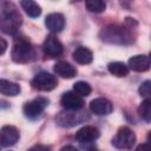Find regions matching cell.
I'll use <instances>...</instances> for the list:
<instances>
[{"instance_id": "obj_18", "label": "cell", "mask_w": 151, "mask_h": 151, "mask_svg": "<svg viewBox=\"0 0 151 151\" xmlns=\"http://www.w3.org/2000/svg\"><path fill=\"white\" fill-rule=\"evenodd\" d=\"M22 9L26 12V14L31 18H38L40 14H41V8L40 6L35 2V1H32V0H24L20 2Z\"/></svg>"}, {"instance_id": "obj_9", "label": "cell", "mask_w": 151, "mask_h": 151, "mask_svg": "<svg viewBox=\"0 0 151 151\" xmlns=\"http://www.w3.org/2000/svg\"><path fill=\"white\" fill-rule=\"evenodd\" d=\"M19 139V131L15 126L5 125L0 129V144L2 146H12Z\"/></svg>"}, {"instance_id": "obj_24", "label": "cell", "mask_w": 151, "mask_h": 151, "mask_svg": "<svg viewBox=\"0 0 151 151\" xmlns=\"http://www.w3.org/2000/svg\"><path fill=\"white\" fill-rule=\"evenodd\" d=\"M28 151H50V147L46 145H41V144H37L34 146H32Z\"/></svg>"}, {"instance_id": "obj_23", "label": "cell", "mask_w": 151, "mask_h": 151, "mask_svg": "<svg viewBox=\"0 0 151 151\" xmlns=\"http://www.w3.org/2000/svg\"><path fill=\"white\" fill-rule=\"evenodd\" d=\"M150 80H145L144 83H142V85L139 86V93L142 97H149L150 94Z\"/></svg>"}, {"instance_id": "obj_3", "label": "cell", "mask_w": 151, "mask_h": 151, "mask_svg": "<svg viewBox=\"0 0 151 151\" xmlns=\"http://www.w3.org/2000/svg\"><path fill=\"white\" fill-rule=\"evenodd\" d=\"M99 37L103 41L110 42V44H129L131 41V35L129 31L124 27L116 26V25H110L103 28L99 33Z\"/></svg>"}, {"instance_id": "obj_20", "label": "cell", "mask_w": 151, "mask_h": 151, "mask_svg": "<svg viewBox=\"0 0 151 151\" xmlns=\"http://www.w3.org/2000/svg\"><path fill=\"white\" fill-rule=\"evenodd\" d=\"M85 6L92 13H101L106 8V4L101 0H87L85 1Z\"/></svg>"}, {"instance_id": "obj_21", "label": "cell", "mask_w": 151, "mask_h": 151, "mask_svg": "<svg viewBox=\"0 0 151 151\" xmlns=\"http://www.w3.org/2000/svg\"><path fill=\"white\" fill-rule=\"evenodd\" d=\"M73 91H74V93H77L80 97H86L91 93L92 88H91L90 84L86 81H77L73 85Z\"/></svg>"}, {"instance_id": "obj_17", "label": "cell", "mask_w": 151, "mask_h": 151, "mask_svg": "<svg viewBox=\"0 0 151 151\" xmlns=\"http://www.w3.org/2000/svg\"><path fill=\"white\" fill-rule=\"evenodd\" d=\"M21 88L17 83L9 81L7 79H0V94L7 97H14L20 93Z\"/></svg>"}, {"instance_id": "obj_8", "label": "cell", "mask_w": 151, "mask_h": 151, "mask_svg": "<svg viewBox=\"0 0 151 151\" xmlns=\"http://www.w3.org/2000/svg\"><path fill=\"white\" fill-rule=\"evenodd\" d=\"M60 103L63 105V107H65L68 111H78L83 107L84 101L81 99L80 96H78L77 93L72 92V91H67L61 96Z\"/></svg>"}, {"instance_id": "obj_16", "label": "cell", "mask_w": 151, "mask_h": 151, "mask_svg": "<svg viewBox=\"0 0 151 151\" xmlns=\"http://www.w3.org/2000/svg\"><path fill=\"white\" fill-rule=\"evenodd\" d=\"M72 57H73V59L76 60V63L81 64V65H87V64H90V63L92 61V59H93L92 52H91L88 48L83 47V46L76 48V50L73 51V53H72Z\"/></svg>"}, {"instance_id": "obj_2", "label": "cell", "mask_w": 151, "mask_h": 151, "mask_svg": "<svg viewBox=\"0 0 151 151\" xmlns=\"http://www.w3.org/2000/svg\"><path fill=\"white\" fill-rule=\"evenodd\" d=\"M12 59L19 64L31 63L35 59V51L31 42L25 38L17 39L12 48Z\"/></svg>"}, {"instance_id": "obj_5", "label": "cell", "mask_w": 151, "mask_h": 151, "mask_svg": "<svg viewBox=\"0 0 151 151\" xmlns=\"http://www.w3.org/2000/svg\"><path fill=\"white\" fill-rule=\"evenodd\" d=\"M136 142V134L126 126L120 127L112 139V145L117 149H131Z\"/></svg>"}, {"instance_id": "obj_27", "label": "cell", "mask_w": 151, "mask_h": 151, "mask_svg": "<svg viewBox=\"0 0 151 151\" xmlns=\"http://www.w3.org/2000/svg\"><path fill=\"white\" fill-rule=\"evenodd\" d=\"M60 151H78V150H77L74 146H72V145H66V146L61 147Z\"/></svg>"}, {"instance_id": "obj_14", "label": "cell", "mask_w": 151, "mask_h": 151, "mask_svg": "<svg viewBox=\"0 0 151 151\" xmlns=\"http://www.w3.org/2000/svg\"><path fill=\"white\" fill-rule=\"evenodd\" d=\"M55 120L59 125L65 126V127H70V126L79 124L83 120V118L80 117V113L68 111V112H60L58 114V117L55 118Z\"/></svg>"}, {"instance_id": "obj_19", "label": "cell", "mask_w": 151, "mask_h": 151, "mask_svg": "<svg viewBox=\"0 0 151 151\" xmlns=\"http://www.w3.org/2000/svg\"><path fill=\"white\" fill-rule=\"evenodd\" d=\"M107 70L111 74L116 77H125L129 74V67L120 61H113L107 65Z\"/></svg>"}, {"instance_id": "obj_11", "label": "cell", "mask_w": 151, "mask_h": 151, "mask_svg": "<svg viewBox=\"0 0 151 151\" xmlns=\"http://www.w3.org/2000/svg\"><path fill=\"white\" fill-rule=\"evenodd\" d=\"M99 134L100 133L97 127L86 125V126H83L81 129H79L74 137L80 143H91V142L96 140L99 137Z\"/></svg>"}, {"instance_id": "obj_15", "label": "cell", "mask_w": 151, "mask_h": 151, "mask_svg": "<svg viewBox=\"0 0 151 151\" xmlns=\"http://www.w3.org/2000/svg\"><path fill=\"white\" fill-rule=\"evenodd\" d=\"M54 72L58 76H60L63 78H67V79L73 78L77 74L76 67L67 61H58L54 65Z\"/></svg>"}, {"instance_id": "obj_13", "label": "cell", "mask_w": 151, "mask_h": 151, "mask_svg": "<svg viewBox=\"0 0 151 151\" xmlns=\"http://www.w3.org/2000/svg\"><path fill=\"white\" fill-rule=\"evenodd\" d=\"M150 65H151L150 58L145 54L133 55L129 60V67L134 72H145L150 68Z\"/></svg>"}, {"instance_id": "obj_7", "label": "cell", "mask_w": 151, "mask_h": 151, "mask_svg": "<svg viewBox=\"0 0 151 151\" xmlns=\"http://www.w3.org/2000/svg\"><path fill=\"white\" fill-rule=\"evenodd\" d=\"M63 44L58 40V38L53 34H50L46 37L44 44H42V51L45 53V55L47 57H51V58H54V57H58L63 53Z\"/></svg>"}, {"instance_id": "obj_26", "label": "cell", "mask_w": 151, "mask_h": 151, "mask_svg": "<svg viewBox=\"0 0 151 151\" xmlns=\"http://www.w3.org/2000/svg\"><path fill=\"white\" fill-rule=\"evenodd\" d=\"M136 151H151V149H150V145L149 144L144 143V144L138 145L137 149H136Z\"/></svg>"}, {"instance_id": "obj_6", "label": "cell", "mask_w": 151, "mask_h": 151, "mask_svg": "<svg viewBox=\"0 0 151 151\" xmlns=\"http://www.w3.org/2000/svg\"><path fill=\"white\" fill-rule=\"evenodd\" d=\"M47 105H48V99H46L44 97H38V98L26 103L22 107V111H24L25 117H27L29 119H35L41 116L42 111L45 110V107Z\"/></svg>"}, {"instance_id": "obj_12", "label": "cell", "mask_w": 151, "mask_h": 151, "mask_svg": "<svg viewBox=\"0 0 151 151\" xmlns=\"http://www.w3.org/2000/svg\"><path fill=\"white\" fill-rule=\"evenodd\" d=\"M45 25L51 32L58 33L65 27V18L60 13H51L46 17Z\"/></svg>"}, {"instance_id": "obj_25", "label": "cell", "mask_w": 151, "mask_h": 151, "mask_svg": "<svg viewBox=\"0 0 151 151\" xmlns=\"http://www.w3.org/2000/svg\"><path fill=\"white\" fill-rule=\"evenodd\" d=\"M6 50H7V41L0 37V55L4 54L6 52Z\"/></svg>"}, {"instance_id": "obj_4", "label": "cell", "mask_w": 151, "mask_h": 151, "mask_svg": "<svg viewBox=\"0 0 151 151\" xmlns=\"http://www.w3.org/2000/svg\"><path fill=\"white\" fill-rule=\"evenodd\" d=\"M31 84H32L33 88H35L38 91L46 92V91H52L53 88H55L58 85V80L53 74H51L46 71H41L34 76Z\"/></svg>"}, {"instance_id": "obj_10", "label": "cell", "mask_w": 151, "mask_h": 151, "mask_svg": "<svg viewBox=\"0 0 151 151\" xmlns=\"http://www.w3.org/2000/svg\"><path fill=\"white\" fill-rule=\"evenodd\" d=\"M90 110L97 116H106L112 112L113 105L106 98H96L90 103Z\"/></svg>"}, {"instance_id": "obj_1", "label": "cell", "mask_w": 151, "mask_h": 151, "mask_svg": "<svg viewBox=\"0 0 151 151\" xmlns=\"http://www.w3.org/2000/svg\"><path fill=\"white\" fill-rule=\"evenodd\" d=\"M22 22L21 14L12 2L2 4L0 11V29L6 34H15Z\"/></svg>"}, {"instance_id": "obj_22", "label": "cell", "mask_w": 151, "mask_h": 151, "mask_svg": "<svg viewBox=\"0 0 151 151\" xmlns=\"http://www.w3.org/2000/svg\"><path fill=\"white\" fill-rule=\"evenodd\" d=\"M138 112H139L140 117L143 119H145L147 123L151 120V105H150L149 98H146L144 101H142V104L138 107Z\"/></svg>"}]
</instances>
